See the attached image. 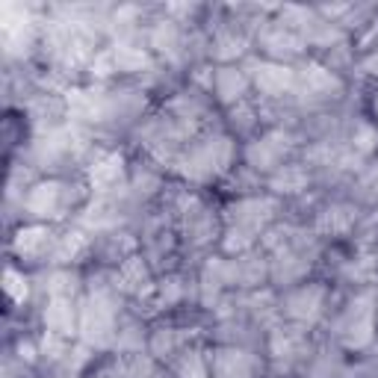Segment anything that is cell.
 Returning a JSON list of instances; mask_svg holds the SVG:
<instances>
[{"label":"cell","instance_id":"6da1fadb","mask_svg":"<svg viewBox=\"0 0 378 378\" xmlns=\"http://www.w3.org/2000/svg\"><path fill=\"white\" fill-rule=\"evenodd\" d=\"M47 231H42V227H30V231H21L18 234V243H15V248L21 254H38L45 245H51V240H47Z\"/></svg>","mask_w":378,"mask_h":378},{"label":"cell","instance_id":"7a4b0ae2","mask_svg":"<svg viewBox=\"0 0 378 378\" xmlns=\"http://www.w3.org/2000/svg\"><path fill=\"white\" fill-rule=\"evenodd\" d=\"M219 92H222L225 98H240V92H243V86H245V80L236 71H231V68H225V71H219Z\"/></svg>","mask_w":378,"mask_h":378}]
</instances>
